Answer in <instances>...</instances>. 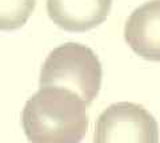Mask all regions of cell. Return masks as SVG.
I'll return each mask as SVG.
<instances>
[{"instance_id":"6da1fadb","label":"cell","mask_w":160,"mask_h":143,"mask_svg":"<svg viewBox=\"0 0 160 143\" xmlns=\"http://www.w3.org/2000/svg\"><path fill=\"white\" fill-rule=\"evenodd\" d=\"M88 105L68 89L44 86L27 101L21 123L31 143H80L88 130Z\"/></svg>"},{"instance_id":"3957f363","label":"cell","mask_w":160,"mask_h":143,"mask_svg":"<svg viewBox=\"0 0 160 143\" xmlns=\"http://www.w3.org/2000/svg\"><path fill=\"white\" fill-rule=\"evenodd\" d=\"M95 143H159L157 122L142 105L114 103L96 122Z\"/></svg>"},{"instance_id":"8992f818","label":"cell","mask_w":160,"mask_h":143,"mask_svg":"<svg viewBox=\"0 0 160 143\" xmlns=\"http://www.w3.org/2000/svg\"><path fill=\"white\" fill-rule=\"evenodd\" d=\"M36 0H0V31H14L27 23Z\"/></svg>"},{"instance_id":"7a4b0ae2","label":"cell","mask_w":160,"mask_h":143,"mask_svg":"<svg viewBox=\"0 0 160 143\" xmlns=\"http://www.w3.org/2000/svg\"><path fill=\"white\" fill-rule=\"evenodd\" d=\"M101 64L91 48L67 42L55 48L40 72V86L68 89L87 105L98 97L101 86Z\"/></svg>"},{"instance_id":"277c9868","label":"cell","mask_w":160,"mask_h":143,"mask_svg":"<svg viewBox=\"0 0 160 143\" xmlns=\"http://www.w3.org/2000/svg\"><path fill=\"white\" fill-rule=\"evenodd\" d=\"M112 0H47L49 19L68 32H85L109 15Z\"/></svg>"},{"instance_id":"5b68a950","label":"cell","mask_w":160,"mask_h":143,"mask_svg":"<svg viewBox=\"0 0 160 143\" xmlns=\"http://www.w3.org/2000/svg\"><path fill=\"white\" fill-rule=\"evenodd\" d=\"M124 37L137 56L160 61V0H152L136 8L128 17Z\"/></svg>"}]
</instances>
